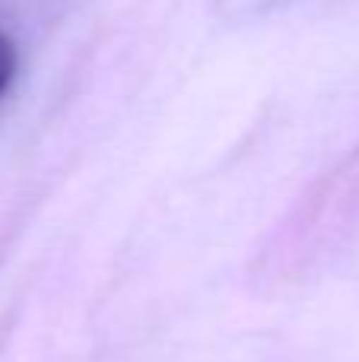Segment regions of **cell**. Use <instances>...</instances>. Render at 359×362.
<instances>
[{
  "instance_id": "1",
  "label": "cell",
  "mask_w": 359,
  "mask_h": 362,
  "mask_svg": "<svg viewBox=\"0 0 359 362\" xmlns=\"http://www.w3.org/2000/svg\"><path fill=\"white\" fill-rule=\"evenodd\" d=\"M16 74H19V51L13 45L10 35L0 32V99L10 93V86L16 83Z\"/></svg>"
}]
</instances>
